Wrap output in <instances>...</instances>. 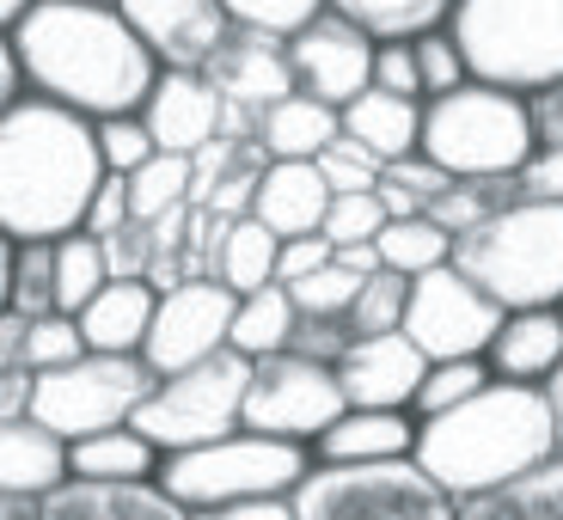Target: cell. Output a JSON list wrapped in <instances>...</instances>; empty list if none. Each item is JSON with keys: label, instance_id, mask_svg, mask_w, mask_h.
I'll list each match as a JSON object with an SVG mask.
<instances>
[{"label": "cell", "instance_id": "cell-11", "mask_svg": "<svg viewBox=\"0 0 563 520\" xmlns=\"http://www.w3.org/2000/svg\"><path fill=\"white\" fill-rule=\"evenodd\" d=\"M343 405H350V398H343L331 362H312V355H300V350H276V355H257L252 362L240 422L312 447V435L331 429V422L343 417Z\"/></svg>", "mask_w": 563, "mask_h": 520}, {"label": "cell", "instance_id": "cell-42", "mask_svg": "<svg viewBox=\"0 0 563 520\" xmlns=\"http://www.w3.org/2000/svg\"><path fill=\"white\" fill-rule=\"evenodd\" d=\"M312 166H319L324 184H331V197H338V190H374V184H380V159L367 154L355 135H343V129L319 147V159H312Z\"/></svg>", "mask_w": 563, "mask_h": 520}, {"label": "cell", "instance_id": "cell-13", "mask_svg": "<svg viewBox=\"0 0 563 520\" xmlns=\"http://www.w3.org/2000/svg\"><path fill=\"white\" fill-rule=\"evenodd\" d=\"M233 307H240V295H233L221 276H184V281H172V288H159L154 324H147V343H141V362L154 367V374H178V367L227 350Z\"/></svg>", "mask_w": 563, "mask_h": 520}, {"label": "cell", "instance_id": "cell-35", "mask_svg": "<svg viewBox=\"0 0 563 520\" xmlns=\"http://www.w3.org/2000/svg\"><path fill=\"white\" fill-rule=\"evenodd\" d=\"M521 197V190H515V178H453L448 190H441L435 202H429V221L441 226V233H453V240H460L465 226H478L484 214H496V209H508V202Z\"/></svg>", "mask_w": 563, "mask_h": 520}, {"label": "cell", "instance_id": "cell-1", "mask_svg": "<svg viewBox=\"0 0 563 520\" xmlns=\"http://www.w3.org/2000/svg\"><path fill=\"white\" fill-rule=\"evenodd\" d=\"M13 49L31 92L92 123L141 111L147 86L159 80V56L104 0H31V13L13 25Z\"/></svg>", "mask_w": 563, "mask_h": 520}, {"label": "cell", "instance_id": "cell-22", "mask_svg": "<svg viewBox=\"0 0 563 520\" xmlns=\"http://www.w3.org/2000/svg\"><path fill=\"white\" fill-rule=\"evenodd\" d=\"M154 300H159V288H154L147 276H111L99 295L74 312V319H80L86 350L141 355V343H147V324H154Z\"/></svg>", "mask_w": 563, "mask_h": 520}, {"label": "cell", "instance_id": "cell-10", "mask_svg": "<svg viewBox=\"0 0 563 520\" xmlns=\"http://www.w3.org/2000/svg\"><path fill=\"white\" fill-rule=\"evenodd\" d=\"M154 367L141 355H104V350H86L62 367H43L31 374V417L43 429H56L62 441H80V435H99V429H117V422L135 417V405L154 392Z\"/></svg>", "mask_w": 563, "mask_h": 520}, {"label": "cell", "instance_id": "cell-16", "mask_svg": "<svg viewBox=\"0 0 563 520\" xmlns=\"http://www.w3.org/2000/svg\"><path fill=\"white\" fill-rule=\"evenodd\" d=\"M141 123H147L154 147L197 159L227 129V99L202 68H159V80L147 86V104H141Z\"/></svg>", "mask_w": 563, "mask_h": 520}, {"label": "cell", "instance_id": "cell-50", "mask_svg": "<svg viewBox=\"0 0 563 520\" xmlns=\"http://www.w3.org/2000/svg\"><path fill=\"white\" fill-rule=\"evenodd\" d=\"M515 190L527 202H563V147H533L527 166L515 172Z\"/></svg>", "mask_w": 563, "mask_h": 520}, {"label": "cell", "instance_id": "cell-33", "mask_svg": "<svg viewBox=\"0 0 563 520\" xmlns=\"http://www.w3.org/2000/svg\"><path fill=\"white\" fill-rule=\"evenodd\" d=\"M104 281H111V264H104L99 233H86V226L62 233L56 240V312H80Z\"/></svg>", "mask_w": 563, "mask_h": 520}, {"label": "cell", "instance_id": "cell-21", "mask_svg": "<svg viewBox=\"0 0 563 520\" xmlns=\"http://www.w3.org/2000/svg\"><path fill=\"white\" fill-rule=\"evenodd\" d=\"M324 209H331V184L319 178L312 159H264L252 184V214L276 233V240H295V233H319Z\"/></svg>", "mask_w": 563, "mask_h": 520}, {"label": "cell", "instance_id": "cell-55", "mask_svg": "<svg viewBox=\"0 0 563 520\" xmlns=\"http://www.w3.org/2000/svg\"><path fill=\"white\" fill-rule=\"evenodd\" d=\"M25 312L0 307V367H25Z\"/></svg>", "mask_w": 563, "mask_h": 520}, {"label": "cell", "instance_id": "cell-43", "mask_svg": "<svg viewBox=\"0 0 563 520\" xmlns=\"http://www.w3.org/2000/svg\"><path fill=\"white\" fill-rule=\"evenodd\" d=\"M86 355V338H80V319L74 312H43V319L25 324V367L43 374V367H62Z\"/></svg>", "mask_w": 563, "mask_h": 520}, {"label": "cell", "instance_id": "cell-29", "mask_svg": "<svg viewBox=\"0 0 563 520\" xmlns=\"http://www.w3.org/2000/svg\"><path fill=\"white\" fill-rule=\"evenodd\" d=\"M159 460L166 453L141 435L135 422L68 441V478H159Z\"/></svg>", "mask_w": 563, "mask_h": 520}, {"label": "cell", "instance_id": "cell-17", "mask_svg": "<svg viewBox=\"0 0 563 520\" xmlns=\"http://www.w3.org/2000/svg\"><path fill=\"white\" fill-rule=\"evenodd\" d=\"M338 386L350 405H367V410H410L417 398V380L429 355L405 338V331H367V338H350L338 362Z\"/></svg>", "mask_w": 563, "mask_h": 520}, {"label": "cell", "instance_id": "cell-46", "mask_svg": "<svg viewBox=\"0 0 563 520\" xmlns=\"http://www.w3.org/2000/svg\"><path fill=\"white\" fill-rule=\"evenodd\" d=\"M380 178H386V184H398L405 197H417L422 209H429V202H435L441 190L453 184V172H441L435 159H429V154L417 147V154H405V159H386V166H380Z\"/></svg>", "mask_w": 563, "mask_h": 520}, {"label": "cell", "instance_id": "cell-7", "mask_svg": "<svg viewBox=\"0 0 563 520\" xmlns=\"http://www.w3.org/2000/svg\"><path fill=\"white\" fill-rule=\"evenodd\" d=\"M422 154L453 178H515L533 154L527 99L508 86L465 80L441 99H422Z\"/></svg>", "mask_w": 563, "mask_h": 520}, {"label": "cell", "instance_id": "cell-23", "mask_svg": "<svg viewBox=\"0 0 563 520\" xmlns=\"http://www.w3.org/2000/svg\"><path fill=\"white\" fill-rule=\"evenodd\" d=\"M68 478V441L43 429L31 410L0 417V490L13 496H49Z\"/></svg>", "mask_w": 563, "mask_h": 520}, {"label": "cell", "instance_id": "cell-5", "mask_svg": "<svg viewBox=\"0 0 563 520\" xmlns=\"http://www.w3.org/2000/svg\"><path fill=\"white\" fill-rule=\"evenodd\" d=\"M448 31L484 86L533 92L563 80V0H453Z\"/></svg>", "mask_w": 563, "mask_h": 520}, {"label": "cell", "instance_id": "cell-41", "mask_svg": "<svg viewBox=\"0 0 563 520\" xmlns=\"http://www.w3.org/2000/svg\"><path fill=\"white\" fill-rule=\"evenodd\" d=\"M410 49H417L422 99H441V92H453V86L472 80V74H465L460 43H453V31H448V25H435V31H422V37H410Z\"/></svg>", "mask_w": 563, "mask_h": 520}, {"label": "cell", "instance_id": "cell-51", "mask_svg": "<svg viewBox=\"0 0 563 520\" xmlns=\"http://www.w3.org/2000/svg\"><path fill=\"white\" fill-rule=\"evenodd\" d=\"M527 99V123H533V147H563V80L533 86Z\"/></svg>", "mask_w": 563, "mask_h": 520}, {"label": "cell", "instance_id": "cell-39", "mask_svg": "<svg viewBox=\"0 0 563 520\" xmlns=\"http://www.w3.org/2000/svg\"><path fill=\"white\" fill-rule=\"evenodd\" d=\"M282 288H288V300H295L300 319H350V300H355V288H362V276L343 269L338 252H331V264H319L300 281H282Z\"/></svg>", "mask_w": 563, "mask_h": 520}, {"label": "cell", "instance_id": "cell-30", "mask_svg": "<svg viewBox=\"0 0 563 520\" xmlns=\"http://www.w3.org/2000/svg\"><path fill=\"white\" fill-rule=\"evenodd\" d=\"M288 338H295V300H288L282 281H264V288L240 295V307H233V331H227L233 350L257 362V355L288 350Z\"/></svg>", "mask_w": 563, "mask_h": 520}, {"label": "cell", "instance_id": "cell-60", "mask_svg": "<svg viewBox=\"0 0 563 520\" xmlns=\"http://www.w3.org/2000/svg\"><path fill=\"white\" fill-rule=\"evenodd\" d=\"M13 252H19V240L0 233V307H7V295H13Z\"/></svg>", "mask_w": 563, "mask_h": 520}, {"label": "cell", "instance_id": "cell-52", "mask_svg": "<svg viewBox=\"0 0 563 520\" xmlns=\"http://www.w3.org/2000/svg\"><path fill=\"white\" fill-rule=\"evenodd\" d=\"M319 264H331V240L324 233H295V240L276 245V281H300Z\"/></svg>", "mask_w": 563, "mask_h": 520}, {"label": "cell", "instance_id": "cell-44", "mask_svg": "<svg viewBox=\"0 0 563 520\" xmlns=\"http://www.w3.org/2000/svg\"><path fill=\"white\" fill-rule=\"evenodd\" d=\"M221 7L240 31H269V37H295L307 19L324 13V0H221Z\"/></svg>", "mask_w": 563, "mask_h": 520}, {"label": "cell", "instance_id": "cell-63", "mask_svg": "<svg viewBox=\"0 0 563 520\" xmlns=\"http://www.w3.org/2000/svg\"><path fill=\"white\" fill-rule=\"evenodd\" d=\"M558 307H563V300H558Z\"/></svg>", "mask_w": 563, "mask_h": 520}, {"label": "cell", "instance_id": "cell-49", "mask_svg": "<svg viewBox=\"0 0 563 520\" xmlns=\"http://www.w3.org/2000/svg\"><path fill=\"white\" fill-rule=\"evenodd\" d=\"M123 221H135V214H129V178L123 172H104L99 178V190H92V202H86V233H99V240H111L117 226Z\"/></svg>", "mask_w": 563, "mask_h": 520}, {"label": "cell", "instance_id": "cell-57", "mask_svg": "<svg viewBox=\"0 0 563 520\" xmlns=\"http://www.w3.org/2000/svg\"><path fill=\"white\" fill-rule=\"evenodd\" d=\"M338 264H343V269H355V276H374V269H380V245H374V240H362V245H338Z\"/></svg>", "mask_w": 563, "mask_h": 520}, {"label": "cell", "instance_id": "cell-27", "mask_svg": "<svg viewBox=\"0 0 563 520\" xmlns=\"http://www.w3.org/2000/svg\"><path fill=\"white\" fill-rule=\"evenodd\" d=\"M460 520H563V453L484 496H465Z\"/></svg>", "mask_w": 563, "mask_h": 520}, {"label": "cell", "instance_id": "cell-59", "mask_svg": "<svg viewBox=\"0 0 563 520\" xmlns=\"http://www.w3.org/2000/svg\"><path fill=\"white\" fill-rule=\"evenodd\" d=\"M545 405H551V422H558V453H563V362L551 367V380H545Z\"/></svg>", "mask_w": 563, "mask_h": 520}, {"label": "cell", "instance_id": "cell-61", "mask_svg": "<svg viewBox=\"0 0 563 520\" xmlns=\"http://www.w3.org/2000/svg\"><path fill=\"white\" fill-rule=\"evenodd\" d=\"M25 13H31V0H0V31H13Z\"/></svg>", "mask_w": 563, "mask_h": 520}, {"label": "cell", "instance_id": "cell-37", "mask_svg": "<svg viewBox=\"0 0 563 520\" xmlns=\"http://www.w3.org/2000/svg\"><path fill=\"white\" fill-rule=\"evenodd\" d=\"M7 307L25 312V319L56 312V240H19V252H13V295H7Z\"/></svg>", "mask_w": 563, "mask_h": 520}, {"label": "cell", "instance_id": "cell-28", "mask_svg": "<svg viewBox=\"0 0 563 520\" xmlns=\"http://www.w3.org/2000/svg\"><path fill=\"white\" fill-rule=\"evenodd\" d=\"M276 233H269L257 214H233L214 226V257H209V276H221L233 295H252L264 281H276Z\"/></svg>", "mask_w": 563, "mask_h": 520}, {"label": "cell", "instance_id": "cell-40", "mask_svg": "<svg viewBox=\"0 0 563 520\" xmlns=\"http://www.w3.org/2000/svg\"><path fill=\"white\" fill-rule=\"evenodd\" d=\"M386 226V202L374 197V190H338L331 197V209H324V240H331V252L338 245H362V240H374Z\"/></svg>", "mask_w": 563, "mask_h": 520}, {"label": "cell", "instance_id": "cell-4", "mask_svg": "<svg viewBox=\"0 0 563 520\" xmlns=\"http://www.w3.org/2000/svg\"><path fill=\"white\" fill-rule=\"evenodd\" d=\"M465 276L503 312L515 307H558L563 300V202H527L484 214L453 240V257Z\"/></svg>", "mask_w": 563, "mask_h": 520}, {"label": "cell", "instance_id": "cell-36", "mask_svg": "<svg viewBox=\"0 0 563 520\" xmlns=\"http://www.w3.org/2000/svg\"><path fill=\"white\" fill-rule=\"evenodd\" d=\"M478 386H490V367H484V355H453V362H429L417 380V398H410V417H441V410L465 405V398L478 392Z\"/></svg>", "mask_w": 563, "mask_h": 520}, {"label": "cell", "instance_id": "cell-47", "mask_svg": "<svg viewBox=\"0 0 563 520\" xmlns=\"http://www.w3.org/2000/svg\"><path fill=\"white\" fill-rule=\"evenodd\" d=\"M374 86H386V92H405V99H422L417 49H410V37H380V43H374Z\"/></svg>", "mask_w": 563, "mask_h": 520}, {"label": "cell", "instance_id": "cell-24", "mask_svg": "<svg viewBox=\"0 0 563 520\" xmlns=\"http://www.w3.org/2000/svg\"><path fill=\"white\" fill-rule=\"evenodd\" d=\"M405 453H417V417L410 410L343 405V417L312 435V460H405Z\"/></svg>", "mask_w": 563, "mask_h": 520}, {"label": "cell", "instance_id": "cell-6", "mask_svg": "<svg viewBox=\"0 0 563 520\" xmlns=\"http://www.w3.org/2000/svg\"><path fill=\"white\" fill-rule=\"evenodd\" d=\"M312 447L307 441H282L264 429H227L214 441L178 447L159 460V484L178 496L190 515L197 508H227V502H264V496H295L307 478Z\"/></svg>", "mask_w": 563, "mask_h": 520}, {"label": "cell", "instance_id": "cell-19", "mask_svg": "<svg viewBox=\"0 0 563 520\" xmlns=\"http://www.w3.org/2000/svg\"><path fill=\"white\" fill-rule=\"evenodd\" d=\"M43 520H190V508L159 478H62Z\"/></svg>", "mask_w": 563, "mask_h": 520}, {"label": "cell", "instance_id": "cell-8", "mask_svg": "<svg viewBox=\"0 0 563 520\" xmlns=\"http://www.w3.org/2000/svg\"><path fill=\"white\" fill-rule=\"evenodd\" d=\"M295 520H460V502L405 460H312L288 496Z\"/></svg>", "mask_w": 563, "mask_h": 520}, {"label": "cell", "instance_id": "cell-2", "mask_svg": "<svg viewBox=\"0 0 563 520\" xmlns=\"http://www.w3.org/2000/svg\"><path fill=\"white\" fill-rule=\"evenodd\" d=\"M104 178L92 117L25 92L0 117V233L62 240L86 221V202Z\"/></svg>", "mask_w": 563, "mask_h": 520}, {"label": "cell", "instance_id": "cell-53", "mask_svg": "<svg viewBox=\"0 0 563 520\" xmlns=\"http://www.w3.org/2000/svg\"><path fill=\"white\" fill-rule=\"evenodd\" d=\"M190 520H295L288 496H264V502H227V508H197Z\"/></svg>", "mask_w": 563, "mask_h": 520}, {"label": "cell", "instance_id": "cell-54", "mask_svg": "<svg viewBox=\"0 0 563 520\" xmlns=\"http://www.w3.org/2000/svg\"><path fill=\"white\" fill-rule=\"evenodd\" d=\"M25 68H19V49H13V31H0V117L25 99Z\"/></svg>", "mask_w": 563, "mask_h": 520}, {"label": "cell", "instance_id": "cell-58", "mask_svg": "<svg viewBox=\"0 0 563 520\" xmlns=\"http://www.w3.org/2000/svg\"><path fill=\"white\" fill-rule=\"evenodd\" d=\"M0 520H43V496H13V490H0Z\"/></svg>", "mask_w": 563, "mask_h": 520}, {"label": "cell", "instance_id": "cell-56", "mask_svg": "<svg viewBox=\"0 0 563 520\" xmlns=\"http://www.w3.org/2000/svg\"><path fill=\"white\" fill-rule=\"evenodd\" d=\"M31 405V367H0V417H19Z\"/></svg>", "mask_w": 563, "mask_h": 520}, {"label": "cell", "instance_id": "cell-20", "mask_svg": "<svg viewBox=\"0 0 563 520\" xmlns=\"http://www.w3.org/2000/svg\"><path fill=\"white\" fill-rule=\"evenodd\" d=\"M558 362H563V307L503 312L490 350H484L490 380H521V386H545Z\"/></svg>", "mask_w": 563, "mask_h": 520}, {"label": "cell", "instance_id": "cell-48", "mask_svg": "<svg viewBox=\"0 0 563 520\" xmlns=\"http://www.w3.org/2000/svg\"><path fill=\"white\" fill-rule=\"evenodd\" d=\"M104 264H111V276H147V264H154V226L123 221L104 240Z\"/></svg>", "mask_w": 563, "mask_h": 520}, {"label": "cell", "instance_id": "cell-18", "mask_svg": "<svg viewBox=\"0 0 563 520\" xmlns=\"http://www.w3.org/2000/svg\"><path fill=\"white\" fill-rule=\"evenodd\" d=\"M214 86H221V99L233 104V111L257 117L264 104H276L282 92H295V68H288V37H269V31H240L233 25V37L214 49L209 68Z\"/></svg>", "mask_w": 563, "mask_h": 520}, {"label": "cell", "instance_id": "cell-14", "mask_svg": "<svg viewBox=\"0 0 563 520\" xmlns=\"http://www.w3.org/2000/svg\"><path fill=\"white\" fill-rule=\"evenodd\" d=\"M288 68H295L300 92H312V99L343 111L362 86H374V37L324 7L319 19H307V25L288 37Z\"/></svg>", "mask_w": 563, "mask_h": 520}, {"label": "cell", "instance_id": "cell-38", "mask_svg": "<svg viewBox=\"0 0 563 520\" xmlns=\"http://www.w3.org/2000/svg\"><path fill=\"white\" fill-rule=\"evenodd\" d=\"M405 300H410V276H398V269H374V276H362V288H355L350 300V331L355 338H367V331H398L405 324Z\"/></svg>", "mask_w": 563, "mask_h": 520}, {"label": "cell", "instance_id": "cell-62", "mask_svg": "<svg viewBox=\"0 0 563 520\" xmlns=\"http://www.w3.org/2000/svg\"><path fill=\"white\" fill-rule=\"evenodd\" d=\"M104 7H117V0H104Z\"/></svg>", "mask_w": 563, "mask_h": 520}, {"label": "cell", "instance_id": "cell-9", "mask_svg": "<svg viewBox=\"0 0 563 520\" xmlns=\"http://www.w3.org/2000/svg\"><path fill=\"white\" fill-rule=\"evenodd\" d=\"M245 380H252V355H240L233 343L202 362L178 367V374H159L154 392L135 405V429L154 441L159 453L197 447V441H214L227 429H240L245 410Z\"/></svg>", "mask_w": 563, "mask_h": 520}, {"label": "cell", "instance_id": "cell-15", "mask_svg": "<svg viewBox=\"0 0 563 520\" xmlns=\"http://www.w3.org/2000/svg\"><path fill=\"white\" fill-rule=\"evenodd\" d=\"M117 13L159 56V68H209L214 49L233 37L221 0H117Z\"/></svg>", "mask_w": 563, "mask_h": 520}, {"label": "cell", "instance_id": "cell-45", "mask_svg": "<svg viewBox=\"0 0 563 520\" xmlns=\"http://www.w3.org/2000/svg\"><path fill=\"white\" fill-rule=\"evenodd\" d=\"M92 135H99V159L104 172H135L141 159L154 154V135H147V123H141V111H123V117H99L92 123Z\"/></svg>", "mask_w": 563, "mask_h": 520}, {"label": "cell", "instance_id": "cell-32", "mask_svg": "<svg viewBox=\"0 0 563 520\" xmlns=\"http://www.w3.org/2000/svg\"><path fill=\"white\" fill-rule=\"evenodd\" d=\"M331 13H343L350 25H362L367 37H422V31L448 25L453 0H324Z\"/></svg>", "mask_w": 563, "mask_h": 520}, {"label": "cell", "instance_id": "cell-3", "mask_svg": "<svg viewBox=\"0 0 563 520\" xmlns=\"http://www.w3.org/2000/svg\"><path fill=\"white\" fill-rule=\"evenodd\" d=\"M551 453H558V422H551L545 386L490 380L465 405L417 422V465L453 502L521 478V472L545 465Z\"/></svg>", "mask_w": 563, "mask_h": 520}, {"label": "cell", "instance_id": "cell-25", "mask_svg": "<svg viewBox=\"0 0 563 520\" xmlns=\"http://www.w3.org/2000/svg\"><path fill=\"white\" fill-rule=\"evenodd\" d=\"M343 129L338 104L312 99V92H282L276 104L252 117V141L264 147V159H319V147Z\"/></svg>", "mask_w": 563, "mask_h": 520}, {"label": "cell", "instance_id": "cell-26", "mask_svg": "<svg viewBox=\"0 0 563 520\" xmlns=\"http://www.w3.org/2000/svg\"><path fill=\"white\" fill-rule=\"evenodd\" d=\"M338 117H343V135H355L380 166L417 154V141H422V99L386 92V86H362Z\"/></svg>", "mask_w": 563, "mask_h": 520}, {"label": "cell", "instance_id": "cell-34", "mask_svg": "<svg viewBox=\"0 0 563 520\" xmlns=\"http://www.w3.org/2000/svg\"><path fill=\"white\" fill-rule=\"evenodd\" d=\"M374 245H380V264L398 269V276H422V269H435L453 257V233H441L429 214H398V221H386L374 233Z\"/></svg>", "mask_w": 563, "mask_h": 520}, {"label": "cell", "instance_id": "cell-12", "mask_svg": "<svg viewBox=\"0 0 563 520\" xmlns=\"http://www.w3.org/2000/svg\"><path fill=\"white\" fill-rule=\"evenodd\" d=\"M503 324V307L484 295L478 281L460 264H435L410 276V300H405V331L429 362H453V355H484Z\"/></svg>", "mask_w": 563, "mask_h": 520}, {"label": "cell", "instance_id": "cell-31", "mask_svg": "<svg viewBox=\"0 0 563 520\" xmlns=\"http://www.w3.org/2000/svg\"><path fill=\"white\" fill-rule=\"evenodd\" d=\"M190 184H197V159L154 147V154L129 172V214H135V221H159L166 209L190 202Z\"/></svg>", "mask_w": 563, "mask_h": 520}]
</instances>
